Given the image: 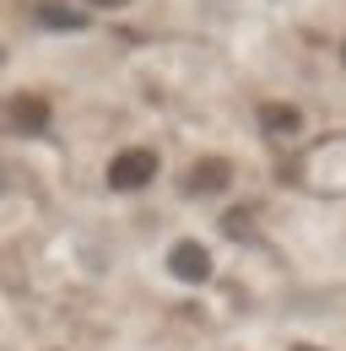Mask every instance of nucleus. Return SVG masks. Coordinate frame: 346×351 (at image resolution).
<instances>
[{"mask_svg":"<svg viewBox=\"0 0 346 351\" xmlns=\"http://www.w3.org/2000/svg\"><path fill=\"white\" fill-rule=\"evenodd\" d=\"M157 168H163V157H157L152 146H125V152H114V157H108L103 184H108L114 195H141V189H152Z\"/></svg>","mask_w":346,"mask_h":351,"instance_id":"f257e3e1","label":"nucleus"},{"mask_svg":"<svg viewBox=\"0 0 346 351\" xmlns=\"http://www.w3.org/2000/svg\"><path fill=\"white\" fill-rule=\"evenodd\" d=\"M168 276L178 281V287H206L216 276V254L211 243H200V238H178L168 249Z\"/></svg>","mask_w":346,"mask_h":351,"instance_id":"f03ea898","label":"nucleus"},{"mask_svg":"<svg viewBox=\"0 0 346 351\" xmlns=\"http://www.w3.org/2000/svg\"><path fill=\"white\" fill-rule=\"evenodd\" d=\"M184 200H216V195H227L233 189V162L227 157H216V152H206V157H195L189 168H184Z\"/></svg>","mask_w":346,"mask_h":351,"instance_id":"7ed1b4c3","label":"nucleus"},{"mask_svg":"<svg viewBox=\"0 0 346 351\" xmlns=\"http://www.w3.org/2000/svg\"><path fill=\"white\" fill-rule=\"evenodd\" d=\"M5 125L16 135H43L49 130V103H43L38 92H11L5 97Z\"/></svg>","mask_w":346,"mask_h":351,"instance_id":"20e7f679","label":"nucleus"},{"mask_svg":"<svg viewBox=\"0 0 346 351\" xmlns=\"http://www.w3.org/2000/svg\"><path fill=\"white\" fill-rule=\"evenodd\" d=\"M260 130L270 135V141H298L303 135V108L298 103H260Z\"/></svg>","mask_w":346,"mask_h":351,"instance_id":"39448f33","label":"nucleus"},{"mask_svg":"<svg viewBox=\"0 0 346 351\" xmlns=\"http://www.w3.org/2000/svg\"><path fill=\"white\" fill-rule=\"evenodd\" d=\"M38 16H43V27H82L86 22L82 11H71V5H38Z\"/></svg>","mask_w":346,"mask_h":351,"instance_id":"423d86ee","label":"nucleus"},{"mask_svg":"<svg viewBox=\"0 0 346 351\" xmlns=\"http://www.w3.org/2000/svg\"><path fill=\"white\" fill-rule=\"evenodd\" d=\"M86 5H97V11H125L130 0H86Z\"/></svg>","mask_w":346,"mask_h":351,"instance_id":"0eeeda50","label":"nucleus"},{"mask_svg":"<svg viewBox=\"0 0 346 351\" xmlns=\"http://www.w3.org/2000/svg\"><path fill=\"white\" fill-rule=\"evenodd\" d=\"M287 351H330V346H314V341H292Z\"/></svg>","mask_w":346,"mask_h":351,"instance_id":"6e6552de","label":"nucleus"},{"mask_svg":"<svg viewBox=\"0 0 346 351\" xmlns=\"http://www.w3.org/2000/svg\"><path fill=\"white\" fill-rule=\"evenodd\" d=\"M5 189H11V178H5V168H0V195H5Z\"/></svg>","mask_w":346,"mask_h":351,"instance_id":"1a4fd4ad","label":"nucleus"},{"mask_svg":"<svg viewBox=\"0 0 346 351\" xmlns=\"http://www.w3.org/2000/svg\"><path fill=\"white\" fill-rule=\"evenodd\" d=\"M341 65H346V44H341Z\"/></svg>","mask_w":346,"mask_h":351,"instance_id":"9d476101","label":"nucleus"}]
</instances>
